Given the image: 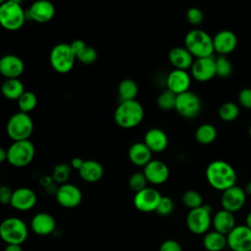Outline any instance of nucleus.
Masks as SVG:
<instances>
[{
  "mask_svg": "<svg viewBox=\"0 0 251 251\" xmlns=\"http://www.w3.org/2000/svg\"><path fill=\"white\" fill-rule=\"evenodd\" d=\"M206 178L213 188L225 191L235 185L237 176L234 169L228 163L216 160L208 165Z\"/></svg>",
  "mask_w": 251,
  "mask_h": 251,
  "instance_id": "1",
  "label": "nucleus"
},
{
  "mask_svg": "<svg viewBox=\"0 0 251 251\" xmlns=\"http://www.w3.org/2000/svg\"><path fill=\"white\" fill-rule=\"evenodd\" d=\"M143 117V107L137 100L121 102L114 113L115 123L126 129L137 126L142 122Z\"/></svg>",
  "mask_w": 251,
  "mask_h": 251,
  "instance_id": "2",
  "label": "nucleus"
},
{
  "mask_svg": "<svg viewBox=\"0 0 251 251\" xmlns=\"http://www.w3.org/2000/svg\"><path fill=\"white\" fill-rule=\"evenodd\" d=\"M26 20V12L17 0L3 1L0 5V26L14 31L20 29Z\"/></svg>",
  "mask_w": 251,
  "mask_h": 251,
  "instance_id": "3",
  "label": "nucleus"
},
{
  "mask_svg": "<svg viewBox=\"0 0 251 251\" xmlns=\"http://www.w3.org/2000/svg\"><path fill=\"white\" fill-rule=\"evenodd\" d=\"M184 45L188 52L197 58L212 57L214 53L213 38L202 29L190 30L184 38Z\"/></svg>",
  "mask_w": 251,
  "mask_h": 251,
  "instance_id": "4",
  "label": "nucleus"
},
{
  "mask_svg": "<svg viewBox=\"0 0 251 251\" xmlns=\"http://www.w3.org/2000/svg\"><path fill=\"white\" fill-rule=\"evenodd\" d=\"M28 236L26 224L20 218L10 217L0 224V238L6 244L21 245Z\"/></svg>",
  "mask_w": 251,
  "mask_h": 251,
  "instance_id": "5",
  "label": "nucleus"
},
{
  "mask_svg": "<svg viewBox=\"0 0 251 251\" xmlns=\"http://www.w3.org/2000/svg\"><path fill=\"white\" fill-rule=\"evenodd\" d=\"M49 61L51 67L56 73L64 75L72 71L76 61V57L71 47V44L59 43L51 49Z\"/></svg>",
  "mask_w": 251,
  "mask_h": 251,
  "instance_id": "6",
  "label": "nucleus"
},
{
  "mask_svg": "<svg viewBox=\"0 0 251 251\" xmlns=\"http://www.w3.org/2000/svg\"><path fill=\"white\" fill-rule=\"evenodd\" d=\"M6 131L13 141L27 140L33 131L32 119L28 114L19 111L10 117Z\"/></svg>",
  "mask_w": 251,
  "mask_h": 251,
  "instance_id": "7",
  "label": "nucleus"
},
{
  "mask_svg": "<svg viewBox=\"0 0 251 251\" xmlns=\"http://www.w3.org/2000/svg\"><path fill=\"white\" fill-rule=\"evenodd\" d=\"M34 154L35 148L29 139L13 141L7 149V162L13 167L24 168L31 163Z\"/></svg>",
  "mask_w": 251,
  "mask_h": 251,
  "instance_id": "8",
  "label": "nucleus"
},
{
  "mask_svg": "<svg viewBox=\"0 0 251 251\" xmlns=\"http://www.w3.org/2000/svg\"><path fill=\"white\" fill-rule=\"evenodd\" d=\"M211 224V208L207 205H202L199 208L190 210L187 214L186 226L194 234L207 233Z\"/></svg>",
  "mask_w": 251,
  "mask_h": 251,
  "instance_id": "9",
  "label": "nucleus"
},
{
  "mask_svg": "<svg viewBox=\"0 0 251 251\" xmlns=\"http://www.w3.org/2000/svg\"><path fill=\"white\" fill-rule=\"evenodd\" d=\"M201 108V100L196 93L188 90L176 95L175 110L181 117L193 119L200 114Z\"/></svg>",
  "mask_w": 251,
  "mask_h": 251,
  "instance_id": "10",
  "label": "nucleus"
},
{
  "mask_svg": "<svg viewBox=\"0 0 251 251\" xmlns=\"http://www.w3.org/2000/svg\"><path fill=\"white\" fill-rule=\"evenodd\" d=\"M55 197L60 206L72 209L80 204L82 200V192L76 185L66 182L56 189Z\"/></svg>",
  "mask_w": 251,
  "mask_h": 251,
  "instance_id": "11",
  "label": "nucleus"
},
{
  "mask_svg": "<svg viewBox=\"0 0 251 251\" xmlns=\"http://www.w3.org/2000/svg\"><path fill=\"white\" fill-rule=\"evenodd\" d=\"M161 198L162 195L157 189L147 186L134 194L133 205L140 212L150 213L156 211Z\"/></svg>",
  "mask_w": 251,
  "mask_h": 251,
  "instance_id": "12",
  "label": "nucleus"
},
{
  "mask_svg": "<svg viewBox=\"0 0 251 251\" xmlns=\"http://www.w3.org/2000/svg\"><path fill=\"white\" fill-rule=\"evenodd\" d=\"M230 251H251V229L246 225L235 226L226 235Z\"/></svg>",
  "mask_w": 251,
  "mask_h": 251,
  "instance_id": "13",
  "label": "nucleus"
},
{
  "mask_svg": "<svg viewBox=\"0 0 251 251\" xmlns=\"http://www.w3.org/2000/svg\"><path fill=\"white\" fill-rule=\"evenodd\" d=\"M55 15L54 5L47 0H39L33 2L26 11V18L38 23L45 24L53 19Z\"/></svg>",
  "mask_w": 251,
  "mask_h": 251,
  "instance_id": "14",
  "label": "nucleus"
},
{
  "mask_svg": "<svg viewBox=\"0 0 251 251\" xmlns=\"http://www.w3.org/2000/svg\"><path fill=\"white\" fill-rule=\"evenodd\" d=\"M246 193L243 188L234 185L225 191L222 195V206L224 210L234 213L239 211L245 204Z\"/></svg>",
  "mask_w": 251,
  "mask_h": 251,
  "instance_id": "15",
  "label": "nucleus"
},
{
  "mask_svg": "<svg viewBox=\"0 0 251 251\" xmlns=\"http://www.w3.org/2000/svg\"><path fill=\"white\" fill-rule=\"evenodd\" d=\"M37 201L36 193L29 187H19L13 190L10 205L18 211L32 209Z\"/></svg>",
  "mask_w": 251,
  "mask_h": 251,
  "instance_id": "16",
  "label": "nucleus"
},
{
  "mask_svg": "<svg viewBox=\"0 0 251 251\" xmlns=\"http://www.w3.org/2000/svg\"><path fill=\"white\" fill-rule=\"evenodd\" d=\"M192 76L201 82L208 81L216 75L215 59L212 57L197 58L191 66Z\"/></svg>",
  "mask_w": 251,
  "mask_h": 251,
  "instance_id": "17",
  "label": "nucleus"
},
{
  "mask_svg": "<svg viewBox=\"0 0 251 251\" xmlns=\"http://www.w3.org/2000/svg\"><path fill=\"white\" fill-rule=\"evenodd\" d=\"M25 70L23 60L14 54H6L0 58V75L8 78H19Z\"/></svg>",
  "mask_w": 251,
  "mask_h": 251,
  "instance_id": "18",
  "label": "nucleus"
},
{
  "mask_svg": "<svg viewBox=\"0 0 251 251\" xmlns=\"http://www.w3.org/2000/svg\"><path fill=\"white\" fill-rule=\"evenodd\" d=\"M143 174L148 182L152 184H162L167 181L170 172L168 166L160 160H151L144 168Z\"/></svg>",
  "mask_w": 251,
  "mask_h": 251,
  "instance_id": "19",
  "label": "nucleus"
},
{
  "mask_svg": "<svg viewBox=\"0 0 251 251\" xmlns=\"http://www.w3.org/2000/svg\"><path fill=\"white\" fill-rule=\"evenodd\" d=\"M213 45L214 51L222 56H226L235 49L237 45V37L230 30H221L213 37Z\"/></svg>",
  "mask_w": 251,
  "mask_h": 251,
  "instance_id": "20",
  "label": "nucleus"
},
{
  "mask_svg": "<svg viewBox=\"0 0 251 251\" xmlns=\"http://www.w3.org/2000/svg\"><path fill=\"white\" fill-rule=\"evenodd\" d=\"M190 81V75L186 71L176 69L168 75L166 79L168 89L176 95L188 91Z\"/></svg>",
  "mask_w": 251,
  "mask_h": 251,
  "instance_id": "21",
  "label": "nucleus"
},
{
  "mask_svg": "<svg viewBox=\"0 0 251 251\" xmlns=\"http://www.w3.org/2000/svg\"><path fill=\"white\" fill-rule=\"evenodd\" d=\"M56 221L54 217L45 212L35 214L30 221L31 230L38 235H48L54 231Z\"/></svg>",
  "mask_w": 251,
  "mask_h": 251,
  "instance_id": "22",
  "label": "nucleus"
},
{
  "mask_svg": "<svg viewBox=\"0 0 251 251\" xmlns=\"http://www.w3.org/2000/svg\"><path fill=\"white\" fill-rule=\"evenodd\" d=\"M143 142L152 153H160L167 148L169 141L164 130L153 127L146 131Z\"/></svg>",
  "mask_w": 251,
  "mask_h": 251,
  "instance_id": "23",
  "label": "nucleus"
},
{
  "mask_svg": "<svg viewBox=\"0 0 251 251\" xmlns=\"http://www.w3.org/2000/svg\"><path fill=\"white\" fill-rule=\"evenodd\" d=\"M77 172L80 178L88 183L99 181L104 175L102 165L95 160H85Z\"/></svg>",
  "mask_w": 251,
  "mask_h": 251,
  "instance_id": "24",
  "label": "nucleus"
},
{
  "mask_svg": "<svg viewBox=\"0 0 251 251\" xmlns=\"http://www.w3.org/2000/svg\"><path fill=\"white\" fill-rule=\"evenodd\" d=\"M70 44L74 53L75 54L76 60L81 64L91 65L97 60V51L93 47L88 46L83 40L75 39Z\"/></svg>",
  "mask_w": 251,
  "mask_h": 251,
  "instance_id": "25",
  "label": "nucleus"
},
{
  "mask_svg": "<svg viewBox=\"0 0 251 251\" xmlns=\"http://www.w3.org/2000/svg\"><path fill=\"white\" fill-rule=\"evenodd\" d=\"M129 161L136 167H145L152 159V152L144 142L133 143L127 152Z\"/></svg>",
  "mask_w": 251,
  "mask_h": 251,
  "instance_id": "26",
  "label": "nucleus"
},
{
  "mask_svg": "<svg viewBox=\"0 0 251 251\" xmlns=\"http://www.w3.org/2000/svg\"><path fill=\"white\" fill-rule=\"evenodd\" d=\"M214 229L224 235H227L235 227V218L233 213L226 210H220L212 220Z\"/></svg>",
  "mask_w": 251,
  "mask_h": 251,
  "instance_id": "27",
  "label": "nucleus"
},
{
  "mask_svg": "<svg viewBox=\"0 0 251 251\" xmlns=\"http://www.w3.org/2000/svg\"><path fill=\"white\" fill-rule=\"evenodd\" d=\"M169 61L176 70L186 71L193 64V56L185 47H175L169 52Z\"/></svg>",
  "mask_w": 251,
  "mask_h": 251,
  "instance_id": "28",
  "label": "nucleus"
},
{
  "mask_svg": "<svg viewBox=\"0 0 251 251\" xmlns=\"http://www.w3.org/2000/svg\"><path fill=\"white\" fill-rule=\"evenodd\" d=\"M25 91L24 83L19 78H8L1 84V93L9 100L18 101Z\"/></svg>",
  "mask_w": 251,
  "mask_h": 251,
  "instance_id": "29",
  "label": "nucleus"
},
{
  "mask_svg": "<svg viewBox=\"0 0 251 251\" xmlns=\"http://www.w3.org/2000/svg\"><path fill=\"white\" fill-rule=\"evenodd\" d=\"M203 245L208 251H222L226 245V236L216 231H209L205 234Z\"/></svg>",
  "mask_w": 251,
  "mask_h": 251,
  "instance_id": "30",
  "label": "nucleus"
},
{
  "mask_svg": "<svg viewBox=\"0 0 251 251\" xmlns=\"http://www.w3.org/2000/svg\"><path fill=\"white\" fill-rule=\"evenodd\" d=\"M137 94H138V85L133 79L125 78L119 83L118 95L121 102L135 100Z\"/></svg>",
  "mask_w": 251,
  "mask_h": 251,
  "instance_id": "31",
  "label": "nucleus"
},
{
  "mask_svg": "<svg viewBox=\"0 0 251 251\" xmlns=\"http://www.w3.org/2000/svg\"><path fill=\"white\" fill-rule=\"evenodd\" d=\"M217 137V129L211 124H203L199 126L195 131L196 140L204 145L214 142Z\"/></svg>",
  "mask_w": 251,
  "mask_h": 251,
  "instance_id": "32",
  "label": "nucleus"
},
{
  "mask_svg": "<svg viewBox=\"0 0 251 251\" xmlns=\"http://www.w3.org/2000/svg\"><path fill=\"white\" fill-rule=\"evenodd\" d=\"M18 107L20 112L28 114L37 105V97L32 91H25L23 95L18 99Z\"/></svg>",
  "mask_w": 251,
  "mask_h": 251,
  "instance_id": "33",
  "label": "nucleus"
},
{
  "mask_svg": "<svg viewBox=\"0 0 251 251\" xmlns=\"http://www.w3.org/2000/svg\"><path fill=\"white\" fill-rule=\"evenodd\" d=\"M239 115V109L236 104L232 102L224 103L219 109V116L225 122H232Z\"/></svg>",
  "mask_w": 251,
  "mask_h": 251,
  "instance_id": "34",
  "label": "nucleus"
},
{
  "mask_svg": "<svg viewBox=\"0 0 251 251\" xmlns=\"http://www.w3.org/2000/svg\"><path fill=\"white\" fill-rule=\"evenodd\" d=\"M176 94L173 93L169 89L164 90L157 98V105L163 111H170L175 109Z\"/></svg>",
  "mask_w": 251,
  "mask_h": 251,
  "instance_id": "35",
  "label": "nucleus"
},
{
  "mask_svg": "<svg viewBox=\"0 0 251 251\" xmlns=\"http://www.w3.org/2000/svg\"><path fill=\"white\" fill-rule=\"evenodd\" d=\"M182 202L185 207L190 210L199 208L203 205V199L199 192L195 190H187L182 195Z\"/></svg>",
  "mask_w": 251,
  "mask_h": 251,
  "instance_id": "36",
  "label": "nucleus"
},
{
  "mask_svg": "<svg viewBox=\"0 0 251 251\" xmlns=\"http://www.w3.org/2000/svg\"><path fill=\"white\" fill-rule=\"evenodd\" d=\"M216 64V75L220 77H227L230 75L232 72V66L230 61L226 57L220 55L217 59H215Z\"/></svg>",
  "mask_w": 251,
  "mask_h": 251,
  "instance_id": "37",
  "label": "nucleus"
},
{
  "mask_svg": "<svg viewBox=\"0 0 251 251\" xmlns=\"http://www.w3.org/2000/svg\"><path fill=\"white\" fill-rule=\"evenodd\" d=\"M147 182L148 181H147L143 172H135L128 178V186L135 193L146 188Z\"/></svg>",
  "mask_w": 251,
  "mask_h": 251,
  "instance_id": "38",
  "label": "nucleus"
},
{
  "mask_svg": "<svg viewBox=\"0 0 251 251\" xmlns=\"http://www.w3.org/2000/svg\"><path fill=\"white\" fill-rule=\"evenodd\" d=\"M71 173V168L67 164H58L53 171V179L61 184L67 182Z\"/></svg>",
  "mask_w": 251,
  "mask_h": 251,
  "instance_id": "39",
  "label": "nucleus"
},
{
  "mask_svg": "<svg viewBox=\"0 0 251 251\" xmlns=\"http://www.w3.org/2000/svg\"><path fill=\"white\" fill-rule=\"evenodd\" d=\"M174 201L168 197V196H162L160 202H159V205L156 209V213L160 216H163V217H166V216H169L173 213L174 211Z\"/></svg>",
  "mask_w": 251,
  "mask_h": 251,
  "instance_id": "40",
  "label": "nucleus"
},
{
  "mask_svg": "<svg viewBox=\"0 0 251 251\" xmlns=\"http://www.w3.org/2000/svg\"><path fill=\"white\" fill-rule=\"evenodd\" d=\"M186 19L192 25H198L203 22L204 14L200 9L196 7H192L187 11Z\"/></svg>",
  "mask_w": 251,
  "mask_h": 251,
  "instance_id": "41",
  "label": "nucleus"
},
{
  "mask_svg": "<svg viewBox=\"0 0 251 251\" xmlns=\"http://www.w3.org/2000/svg\"><path fill=\"white\" fill-rule=\"evenodd\" d=\"M238 101L246 109H251V88H244L238 94Z\"/></svg>",
  "mask_w": 251,
  "mask_h": 251,
  "instance_id": "42",
  "label": "nucleus"
},
{
  "mask_svg": "<svg viewBox=\"0 0 251 251\" xmlns=\"http://www.w3.org/2000/svg\"><path fill=\"white\" fill-rule=\"evenodd\" d=\"M159 251H182V249L177 241L174 239H168L161 244Z\"/></svg>",
  "mask_w": 251,
  "mask_h": 251,
  "instance_id": "43",
  "label": "nucleus"
},
{
  "mask_svg": "<svg viewBox=\"0 0 251 251\" xmlns=\"http://www.w3.org/2000/svg\"><path fill=\"white\" fill-rule=\"evenodd\" d=\"M13 190L7 185H0V203L3 205L10 204Z\"/></svg>",
  "mask_w": 251,
  "mask_h": 251,
  "instance_id": "44",
  "label": "nucleus"
},
{
  "mask_svg": "<svg viewBox=\"0 0 251 251\" xmlns=\"http://www.w3.org/2000/svg\"><path fill=\"white\" fill-rule=\"evenodd\" d=\"M83 162H84V160H82L80 157H75V158L72 159V161H71V166H72V168H74V169H75V170L78 171V170L81 168Z\"/></svg>",
  "mask_w": 251,
  "mask_h": 251,
  "instance_id": "45",
  "label": "nucleus"
},
{
  "mask_svg": "<svg viewBox=\"0 0 251 251\" xmlns=\"http://www.w3.org/2000/svg\"><path fill=\"white\" fill-rule=\"evenodd\" d=\"M4 251H23L21 245L17 244H7Z\"/></svg>",
  "mask_w": 251,
  "mask_h": 251,
  "instance_id": "46",
  "label": "nucleus"
},
{
  "mask_svg": "<svg viewBox=\"0 0 251 251\" xmlns=\"http://www.w3.org/2000/svg\"><path fill=\"white\" fill-rule=\"evenodd\" d=\"M7 161V150L0 146V164Z\"/></svg>",
  "mask_w": 251,
  "mask_h": 251,
  "instance_id": "47",
  "label": "nucleus"
},
{
  "mask_svg": "<svg viewBox=\"0 0 251 251\" xmlns=\"http://www.w3.org/2000/svg\"><path fill=\"white\" fill-rule=\"evenodd\" d=\"M245 223H246V226L251 229V212H249L248 215L246 216V221H245Z\"/></svg>",
  "mask_w": 251,
  "mask_h": 251,
  "instance_id": "48",
  "label": "nucleus"
},
{
  "mask_svg": "<svg viewBox=\"0 0 251 251\" xmlns=\"http://www.w3.org/2000/svg\"><path fill=\"white\" fill-rule=\"evenodd\" d=\"M244 191H245V193H246V194H249V195H251V180H250V181H249V182L246 184Z\"/></svg>",
  "mask_w": 251,
  "mask_h": 251,
  "instance_id": "49",
  "label": "nucleus"
},
{
  "mask_svg": "<svg viewBox=\"0 0 251 251\" xmlns=\"http://www.w3.org/2000/svg\"><path fill=\"white\" fill-rule=\"evenodd\" d=\"M249 135H250V137H251V126H250V128H249Z\"/></svg>",
  "mask_w": 251,
  "mask_h": 251,
  "instance_id": "50",
  "label": "nucleus"
}]
</instances>
